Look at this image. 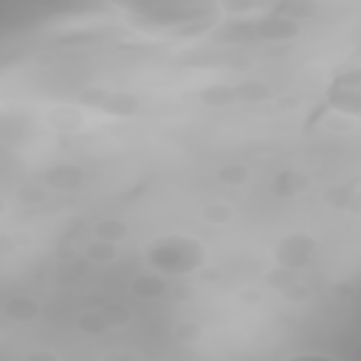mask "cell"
I'll list each match as a JSON object with an SVG mask.
<instances>
[{"instance_id": "obj_3", "label": "cell", "mask_w": 361, "mask_h": 361, "mask_svg": "<svg viewBox=\"0 0 361 361\" xmlns=\"http://www.w3.org/2000/svg\"><path fill=\"white\" fill-rule=\"evenodd\" d=\"M313 254H316V240L310 234H305V231H290V234L279 237L276 245H274L276 265L282 271H290V274L302 271L313 259Z\"/></svg>"}, {"instance_id": "obj_10", "label": "cell", "mask_w": 361, "mask_h": 361, "mask_svg": "<svg viewBox=\"0 0 361 361\" xmlns=\"http://www.w3.org/2000/svg\"><path fill=\"white\" fill-rule=\"evenodd\" d=\"M124 234H127V226L121 220H102L96 226V237L104 243H113V245H118L124 240Z\"/></svg>"}, {"instance_id": "obj_5", "label": "cell", "mask_w": 361, "mask_h": 361, "mask_svg": "<svg viewBox=\"0 0 361 361\" xmlns=\"http://www.w3.org/2000/svg\"><path fill=\"white\" fill-rule=\"evenodd\" d=\"M90 107L102 110V113H110V116H133L135 113V99L121 93V90H96V93H85L82 96Z\"/></svg>"}, {"instance_id": "obj_4", "label": "cell", "mask_w": 361, "mask_h": 361, "mask_svg": "<svg viewBox=\"0 0 361 361\" xmlns=\"http://www.w3.org/2000/svg\"><path fill=\"white\" fill-rule=\"evenodd\" d=\"M358 102H361V93H358V73L355 71H344L333 79V85L327 87V104L338 113H350V116H358Z\"/></svg>"}, {"instance_id": "obj_13", "label": "cell", "mask_w": 361, "mask_h": 361, "mask_svg": "<svg viewBox=\"0 0 361 361\" xmlns=\"http://www.w3.org/2000/svg\"><path fill=\"white\" fill-rule=\"evenodd\" d=\"M3 212H6V200L0 197V214H3Z\"/></svg>"}, {"instance_id": "obj_9", "label": "cell", "mask_w": 361, "mask_h": 361, "mask_svg": "<svg viewBox=\"0 0 361 361\" xmlns=\"http://www.w3.org/2000/svg\"><path fill=\"white\" fill-rule=\"evenodd\" d=\"M133 290H135L138 296H144V299H152V296H161V293L166 290V282H164L161 274L149 271L147 276H141V279L133 282Z\"/></svg>"}, {"instance_id": "obj_6", "label": "cell", "mask_w": 361, "mask_h": 361, "mask_svg": "<svg viewBox=\"0 0 361 361\" xmlns=\"http://www.w3.org/2000/svg\"><path fill=\"white\" fill-rule=\"evenodd\" d=\"M82 180H85V169H82L79 164H68V161L54 164V166L45 169V175H42V183H45L48 189H56V192L76 189V186H82Z\"/></svg>"}, {"instance_id": "obj_12", "label": "cell", "mask_w": 361, "mask_h": 361, "mask_svg": "<svg viewBox=\"0 0 361 361\" xmlns=\"http://www.w3.org/2000/svg\"><path fill=\"white\" fill-rule=\"evenodd\" d=\"M14 248H20V237L8 234V231H0V254H11Z\"/></svg>"}, {"instance_id": "obj_11", "label": "cell", "mask_w": 361, "mask_h": 361, "mask_svg": "<svg viewBox=\"0 0 361 361\" xmlns=\"http://www.w3.org/2000/svg\"><path fill=\"white\" fill-rule=\"evenodd\" d=\"M220 178H223V183L237 186V183H243V180L248 178V169H245L243 164H228V166L220 169Z\"/></svg>"}, {"instance_id": "obj_7", "label": "cell", "mask_w": 361, "mask_h": 361, "mask_svg": "<svg viewBox=\"0 0 361 361\" xmlns=\"http://www.w3.org/2000/svg\"><path fill=\"white\" fill-rule=\"evenodd\" d=\"M3 313H6L11 322H31V319L39 313V305H37L34 299H28V296H14V299L6 302Z\"/></svg>"}, {"instance_id": "obj_2", "label": "cell", "mask_w": 361, "mask_h": 361, "mask_svg": "<svg viewBox=\"0 0 361 361\" xmlns=\"http://www.w3.org/2000/svg\"><path fill=\"white\" fill-rule=\"evenodd\" d=\"M144 262L161 276H189L206 262V245L195 234H158L144 245Z\"/></svg>"}, {"instance_id": "obj_8", "label": "cell", "mask_w": 361, "mask_h": 361, "mask_svg": "<svg viewBox=\"0 0 361 361\" xmlns=\"http://www.w3.org/2000/svg\"><path fill=\"white\" fill-rule=\"evenodd\" d=\"M305 186H307L305 175H302V172H293V169H285V172H279V175H276V180H274V192H276V195H282V197L299 195Z\"/></svg>"}, {"instance_id": "obj_1", "label": "cell", "mask_w": 361, "mask_h": 361, "mask_svg": "<svg viewBox=\"0 0 361 361\" xmlns=\"http://www.w3.org/2000/svg\"><path fill=\"white\" fill-rule=\"evenodd\" d=\"M133 25L164 34H195L217 20L214 0H113Z\"/></svg>"}]
</instances>
